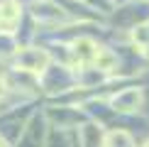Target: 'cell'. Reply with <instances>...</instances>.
Segmentation results:
<instances>
[{
    "label": "cell",
    "mask_w": 149,
    "mask_h": 147,
    "mask_svg": "<svg viewBox=\"0 0 149 147\" xmlns=\"http://www.w3.org/2000/svg\"><path fill=\"white\" fill-rule=\"evenodd\" d=\"M144 147H149V140H147V145H144Z\"/></svg>",
    "instance_id": "9c48e42d"
},
{
    "label": "cell",
    "mask_w": 149,
    "mask_h": 147,
    "mask_svg": "<svg viewBox=\"0 0 149 147\" xmlns=\"http://www.w3.org/2000/svg\"><path fill=\"white\" fill-rule=\"evenodd\" d=\"M0 22H3V15H0Z\"/></svg>",
    "instance_id": "30bf717a"
},
{
    "label": "cell",
    "mask_w": 149,
    "mask_h": 147,
    "mask_svg": "<svg viewBox=\"0 0 149 147\" xmlns=\"http://www.w3.org/2000/svg\"><path fill=\"white\" fill-rule=\"evenodd\" d=\"M0 15H3V22H15L20 17V5L15 0H8L5 5H0Z\"/></svg>",
    "instance_id": "5b68a950"
},
{
    "label": "cell",
    "mask_w": 149,
    "mask_h": 147,
    "mask_svg": "<svg viewBox=\"0 0 149 147\" xmlns=\"http://www.w3.org/2000/svg\"><path fill=\"white\" fill-rule=\"evenodd\" d=\"M98 52H100V49L93 44L91 39H86V37H83V39H76V42H73V54H76L78 61H95Z\"/></svg>",
    "instance_id": "7a4b0ae2"
},
{
    "label": "cell",
    "mask_w": 149,
    "mask_h": 147,
    "mask_svg": "<svg viewBox=\"0 0 149 147\" xmlns=\"http://www.w3.org/2000/svg\"><path fill=\"white\" fill-rule=\"evenodd\" d=\"M95 64H98V69H103V71H110V69L115 66V57L100 49V52H98V57H95Z\"/></svg>",
    "instance_id": "8992f818"
},
{
    "label": "cell",
    "mask_w": 149,
    "mask_h": 147,
    "mask_svg": "<svg viewBox=\"0 0 149 147\" xmlns=\"http://www.w3.org/2000/svg\"><path fill=\"white\" fill-rule=\"evenodd\" d=\"M132 37H134V42H139L142 47H147V44H149V27H147V24L137 27V29L132 32Z\"/></svg>",
    "instance_id": "52a82bcc"
},
{
    "label": "cell",
    "mask_w": 149,
    "mask_h": 147,
    "mask_svg": "<svg viewBox=\"0 0 149 147\" xmlns=\"http://www.w3.org/2000/svg\"><path fill=\"white\" fill-rule=\"evenodd\" d=\"M137 103H139V91H134V88L113 98V106L117 110H132V108H137Z\"/></svg>",
    "instance_id": "3957f363"
},
{
    "label": "cell",
    "mask_w": 149,
    "mask_h": 147,
    "mask_svg": "<svg viewBox=\"0 0 149 147\" xmlns=\"http://www.w3.org/2000/svg\"><path fill=\"white\" fill-rule=\"evenodd\" d=\"M5 93H8V83H5V78H0V101L5 98Z\"/></svg>",
    "instance_id": "ba28073f"
},
{
    "label": "cell",
    "mask_w": 149,
    "mask_h": 147,
    "mask_svg": "<svg viewBox=\"0 0 149 147\" xmlns=\"http://www.w3.org/2000/svg\"><path fill=\"white\" fill-rule=\"evenodd\" d=\"M47 64H49V57L44 52H37V49H24L17 54V66L24 71H44Z\"/></svg>",
    "instance_id": "6da1fadb"
},
{
    "label": "cell",
    "mask_w": 149,
    "mask_h": 147,
    "mask_svg": "<svg viewBox=\"0 0 149 147\" xmlns=\"http://www.w3.org/2000/svg\"><path fill=\"white\" fill-rule=\"evenodd\" d=\"M105 147H132V137H130L125 130L110 132L108 137H105Z\"/></svg>",
    "instance_id": "277c9868"
}]
</instances>
